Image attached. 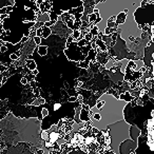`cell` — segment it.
<instances>
[{"label":"cell","mask_w":154,"mask_h":154,"mask_svg":"<svg viewBox=\"0 0 154 154\" xmlns=\"http://www.w3.org/2000/svg\"><path fill=\"white\" fill-rule=\"evenodd\" d=\"M10 59H12V60L18 59V55H15V54H11V55H10Z\"/></svg>","instance_id":"obj_11"},{"label":"cell","mask_w":154,"mask_h":154,"mask_svg":"<svg viewBox=\"0 0 154 154\" xmlns=\"http://www.w3.org/2000/svg\"><path fill=\"white\" fill-rule=\"evenodd\" d=\"M152 1H154V0H152Z\"/></svg>","instance_id":"obj_16"},{"label":"cell","mask_w":154,"mask_h":154,"mask_svg":"<svg viewBox=\"0 0 154 154\" xmlns=\"http://www.w3.org/2000/svg\"><path fill=\"white\" fill-rule=\"evenodd\" d=\"M69 101H76V97H71V98H69Z\"/></svg>","instance_id":"obj_13"},{"label":"cell","mask_w":154,"mask_h":154,"mask_svg":"<svg viewBox=\"0 0 154 154\" xmlns=\"http://www.w3.org/2000/svg\"><path fill=\"white\" fill-rule=\"evenodd\" d=\"M79 36H80V32H79V30H75V31H74V33H73V38L77 39Z\"/></svg>","instance_id":"obj_8"},{"label":"cell","mask_w":154,"mask_h":154,"mask_svg":"<svg viewBox=\"0 0 154 154\" xmlns=\"http://www.w3.org/2000/svg\"><path fill=\"white\" fill-rule=\"evenodd\" d=\"M34 41L36 42L37 45H40V42H41V38L39 36H35L34 37Z\"/></svg>","instance_id":"obj_9"},{"label":"cell","mask_w":154,"mask_h":154,"mask_svg":"<svg viewBox=\"0 0 154 154\" xmlns=\"http://www.w3.org/2000/svg\"><path fill=\"white\" fill-rule=\"evenodd\" d=\"M152 40H153V41H154V35H153V37H152Z\"/></svg>","instance_id":"obj_15"},{"label":"cell","mask_w":154,"mask_h":154,"mask_svg":"<svg viewBox=\"0 0 154 154\" xmlns=\"http://www.w3.org/2000/svg\"><path fill=\"white\" fill-rule=\"evenodd\" d=\"M95 43H97V45H98L99 47H100L101 49H103V52H106V51H107V47H106L105 42H103V41H101V40H97Z\"/></svg>","instance_id":"obj_6"},{"label":"cell","mask_w":154,"mask_h":154,"mask_svg":"<svg viewBox=\"0 0 154 154\" xmlns=\"http://www.w3.org/2000/svg\"><path fill=\"white\" fill-rule=\"evenodd\" d=\"M26 82H28V80H26V78H21V84L22 85H26Z\"/></svg>","instance_id":"obj_12"},{"label":"cell","mask_w":154,"mask_h":154,"mask_svg":"<svg viewBox=\"0 0 154 154\" xmlns=\"http://www.w3.org/2000/svg\"><path fill=\"white\" fill-rule=\"evenodd\" d=\"M130 136L132 137L133 140L137 141L138 140V137L140 136V130L138 128L134 126H131L130 127Z\"/></svg>","instance_id":"obj_3"},{"label":"cell","mask_w":154,"mask_h":154,"mask_svg":"<svg viewBox=\"0 0 154 154\" xmlns=\"http://www.w3.org/2000/svg\"><path fill=\"white\" fill-rule=\"evenodd\" d=\"M96 17H97V15H96V14H94V13H92V14H90V15H88L89 21H90V22H94L95 20H96Z\"/></svg>","instance_id":"obj_7"},{"label":"cell","mask_w":154,"mask_h":154,"mask_svg":"<svg viewBox=\"0 0 154 154\" xmlns=\"http://www.w3.org/2000/svg\"><path fill=\"white\" fill-rule=\"evenodd\" d=\"M130 127L125 119L107 127L111 137V148L115 154H119V143L130 138Z\"/></svg>","instance_id":"obj_2"},{"label":"cell","mask_w":154,"mask_h":154,"mask_svg":"<svg viewBox=\"0 0 154 154\" xmlns=\"http://www.w3.org/2000/svg\"><path fill=\"white\" fill-rule=\"evenodd\" d=\"M51 29L50 28H47V26H43L42 28V36H43V38H48L49 37V35H51Z\"/></svg>","instance_id":"obj_4"},{"label":"cell","mask_w":154,"mask_h":154,"mask_svg":"<svg viewBox=\"0 0 154 154\" xmlns=\"http://www.w3.org/2000/svg\"><path fill=\"white\" fill-rule=\"evenodd\" d=\"M127 106V100L117 99L111 94H103L96 101L95 106L89 111V113L100 114L99 122L90 120L91 125L94 128H97L98 131H103L107 129L108 126L119 120L124 119V108Z\"/></svg>","instance_id":"obj_1"},{"label":"cell","mask_w":154,"mask_h":154,"mask_svg":"<svg viewBox=\"0 0 154 154\" xmlns=\"http://www.w3.org/2000/svg\"><path fill=\"white\" fill-rule=\"evenodd\" d=\"M38 50H39V55L40 56L47 55V50H48L47 45H45V47H39Z\"/></svg>","instance_id":"obj_5"},{"label":"cell","mask_w":154,"mask_h":154,"mask_svg":"<svg viewBox=\"0 0 154 154\" xmlns=\"http://www.w3.org/2000/svg\"><path fill=\"white\" fill-rule=\"evenodd\" d=\"M36 35L37 36H42V29H38V30L36 31Z\"/></svg>","instance_id":"obj_10"},{"label":"cell","mask_w":154,"mask_h":154,"mask_svg":"<svg viewBox=\"0 0 154 154\" xmlns=\"http://www.w3.org/2000/svg\"><path fill=\"white\" fill-rule=\"evenodd\" d=\"M33 74H34V75L38 74V70H34V71H33Z\"/></svg>","instance_id":"obj_14"}]
</instances>
